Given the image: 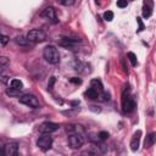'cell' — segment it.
Listing matches in <instances>:
<instances>
[{
    "label": "cell",
    "instance_id": "cell-1",
    "mask_svg": "<svg viewBox=\"0 0 156 156\" xmlns=\"http://www.w3.org/2000/svg\"><path fill=\"white\" fill-rule=\"evenodd\" d=\"M43 56L46 60V62H49L50 65H56L60 62V54L58 50L56 49V46L54 45H48L45 46L44 51H43Z\"/></svg>",
    "mask_w": 156,
    "mask_h": 156
},
{
    "label": "cell",
    "instance_id": "cell-2",
    "mask_svg": "<svg viewBox=\"0 0 156 156\" xmlns=\"http://www.w3.org/2000/svg\"><path fill=\"white\" fill-rule=\"evenodd\" d=\"M128 91H129V89H127V94H126V91H123V95H122V110L126 113H130L135 108V101L129 95Z\"/></svg>",
    "mask_w": 156,
    "mask_h": 156
},
{
    "label": "cell",
    "instance_id": "cell-3",
    "mask_svg": "<svg viewBox=\"0 0 156 156\" xmlns=\"http://www.w3.org/2000/svg\"><path fill=\"white\" fill-rule=\"evenodd\" d=\"M18 100H20L21 104H23L26 106H29L32 108H38L40 106L38 98L35 95H33V94H23V95H21L18 98Z\"/></svg>",
    "mask_w": 156,
    "mask_h": 156
},
{
    "label": "cell",
    "instance_id": "cell-4",
    "mask_svg": "<svg viewBox=\"0 0 156 156\" xmlns=\"http://www.w3.org/2000/svg\"><path fill=\"white\" fill-rule=\"evenodd\" d=\"M37 145L38 147H40L43 151H48L51 149L52 145V136H50V134H44L41 133V135L37 139Z\"/></svg>",
    "mask_w": 156,
    "mask_h": 156
},
{
    "label": "cell",
    "instance_id": "cell-5",
    "mask_svg": "<svg viewBox=\"0 0 156 156\" xmlns=\"http://www.w3.org/2000/svg\"><path fill=\"white\" fill-rule=\"evenodd\" d=\"M84 144V138L80 133H73V134H69L68 136V145L71 149L76 150V149H80Z\"/></svg>",
    "mask_w": 156,
    "mask_h": 156
},
{
    "label": "cell",
    "instance_id": "cell-6",
    "mask_svg": "<svg viewBox=\"0 0 156 156\" xmlns=\"http://www.w3.org/2000/svg\"><path fill=\"white\" fill-rule=\"evenodd\" d=\"M27 39L30 43H41L46 39V34L41 29H32L27 34Z\"/></svg>",
    "mask_w": 156,
    "mask_h": 156
},
{
    "label": "cell",
    "instance_id": "cell-7",
    "mask_svg": "<svg viewBox=\"0 0 156 156\" xmlns=\"http://www.w3.org/2000/svg\"><path fill=\"white\" fill-rule=\"evenodd\" d=\"M40 16H41L43 18L48 20V21L51 22V23H57V22H58L57 16H56V11H55V9H54L52 6H48V7H45V9L41 11Z\"/></svg>",
    "mask_w": 156,
    "mask_h": 156
},
{
    "label": "cell",
    "instance_id": "cell-8",
    "mask_svg": "<svg viewBox=\"0 0 156 156\" xmlns=\"http://www.w3.org/2000/svg\"><path fill=\"white\" fill-rule=\"evenodd\" d=\"M39 132L40 133H44V134H51L54 132H56L58 129V124L57 123H54V122H44L39 126Z\"/></svg>",
    "mask_w": 156,
    "mask_h": 156
},
{
    "label": "cell",
    "instance_id": "cell-9",
    "mask_svg": "<svg viewBox=\"0 0 156 156\" xmlns=\"http://www.w3.org/2000/svg\"><path fill=\"white\" fill-rule=\"evenodd\" d=\"M18 152V143L17 141H9L4 145V155L5 156H15Z\"/></svg>",
    "mask_w": 156,
    "mask_h": 156
},
{
    "label": "cell",
    "instance_id": "cell-10",
    "mask_svg": "<svg viewBox=\"0 0 156 156\" xmlns=\"http://www.w3.org/2000/svg\"><path fill=\"white\" fill-rule=\"evenodd\" d=\"M77 40H74V39H71V38H61V40H60V46H62V48H65V49H69V50H74V48H76V45H77Z\"/></svg>",
    "mask_w": 156,
    "mask_h": 156
},
{
    "label": "cell",
    "instance_id": "cell-11",
    "mask_svg": "<svg viewBox=\"0 0 156 156\" xmlns=\"http://www.w3.org/2000/svg\"><path fill=\"white\" fill-rule=\"evenodd\" d=\"M140 135H141V130H138L136 133H134L132 140H130V149L133 151H136L139 149L140 145Z\"/></svg>",
    "mask_w": 156,
    "mask_h": 156
},
{
    "label": "cell",
    "instance_id": "cell-12",
    "mask_svg": "<svg viewBox=\"0 0 156 156\" xmlns=\"http://www.w3.org/2000/svg\"><path fill=\"white\" fill-rule=\"evenodd\" d=\"M84 95L88 98V99H91V100H95V99H98L99 98V91L98 90H95V89H93L91 87L84 93Z\"/></svg>",
    "mask_w": 156,
    "mask_h": 156
},
{
    "label": "cell",
    "instance_id": "cell-13",
    "mask_svg": "<svg viewBox=\"0 0 156 156\" xmlns=\"http://www.w3.org/2000/svg\"><path fill=\"white\" fill-rule=\"evenodd\" d=\"M90 87H91L93 89H95V90H98L99 93L104 90V87H102V83H101V82H100L99 79H93V80L90 82Z\"/></svg>",
    "mask_w": 156,
    "mask_h": 156
},
{
    "label": "cell",
    "instance_id": "cell-14",
    "mask_svg": "<svg viewBox=\"0 0 156 156\" xmlns=\"http://www.w3.org/2000/svg\"><path fill=\"white\" fill-rule=\"evenodd\" d=\"M79 130H80V126H76V124H67L66 126V132L68 134L79 133Z\"/></svg>",
    "mask_w": 156,
    "mask_h": 156
},
{
    "label": "cell",
    "instance_id": "cell-15",
    "mask_svg": "<svg viewBox=\"0 0 156 156\" xmlns=\"http://www.w3.org/2000/svg\"><path fill=\"white\" fill-rule=\"evenodd\" d=\"M9 63H10V61H9L7 57H5V56H0V74L6 69V67L9 66Z\"/></svg>",
    "mask_w": 156,
    "mask_h": 156
},
{
    "label": "cell",
    "instance_id": "cell-16",
    "mask_svg": "<svg viewBox=\"0 0 156 156\" xmlns=\"http://www.w3.org/2000/svg\"><path fill=\"white\" fill-rule=\"evenodd\" d=\"M15 41H16V44L17 45H21V46H27L30 41L27 39V37L24 38V37H22V35H20V37H17L16 39H15Z\"/></svg>",
    "mask_w": 156,
    "mask_h": 156
},
{
    "label": "cell",
    "instance_id": "cell-17",
    "mask_svg": "<svg viewBox=\"0 0 156 156\" xmlns=\"http://www.w3.org/2000/svg\"><path fill=\"white\" fill-rule=\"evenodd\" d=\"M155 139H156V134L155 133H150L147 136H146V141H145V145L146 147H150L155 144Z\"/></svg>",
    "mask_w": 156,
    "mask_h": 156
},
{
    "label": "cell",
    "instance_id": "cell-18",
    "mask_svg": "<svg viewBox=\"0 0 156 156\" xmlns=\"http://www.w3.org/2000/svg\"><path fill=\"white\" fill-rule=\"evenodd\" d=\"M10 85H11V88L17 89V90H21L23 88V83L20 79H12L11 83H10Z\"/></svg>",
    "mask_w": 156,
    "mask_h": 156
},
{
    "label": "cell",
    "instance_id": "cell-19",
    "mask_svg": "<svg viewBox=\"0 0 156 156\" xmlns=\"http://www.w3.org/2000/svg\"><path fill=\"white\" fill-rule=\"evenodd\" d=\"M151 13H152V5H151V4H150V6L145 5L144 9H143V17L149 18V17L151 16Z\"/></svg>",
    "mask_w": 156,
    "mask_h": 156
},
{
    "label": "cell",
    "instance_id": "cell-20",
    "mask_svg": "<svg viewBox=\"0 0 156 156\" xmlns=\"http://www.w3.org/2000/svg\"><path fill=\"white\" fill-rule=\"evenodd\" d=\"M127 56H128V58H129V61H130L132 66H136L138 61H136V56H135V54H134V52H128V54H127Z\"/></svg>",
    "mask_w": 156,
    "mask_h": 156
},
{
    "label": "cell",
    "instance_id": "cell-21",
    "mask_svg": "<svg viewBox=\"0 0 156 156\" xmlns=\"http://www.w3.org/2000/svg\"><path fill=\"white\" fill-rule=\"evenodd\" d=\"M6 94L7 95H10V96H21L20 95V90H17V89H13V88H10V89H7L6 90Z\"/></svg>",
    "mask_w": 156,
    "mask_h": 156
},
{
    "label": "cell",
    "instance_id": "cell-22",
    "mask_svg": "<svg viewBox=\"0 0 156 156\" xmlns=\"http://www.w3.org/2000/svg\"><path fill=\"white\" fill-rule=\"evenodd\" d=\"M104 18H105L107 22H111V21L113 20V12H112V11H106V12L104 13Z\"/></svg>",
    "mask_w": 156,
    "mask_h": 156
},
{
    "label": "cell",
    "instance_id": "cell-23",
    "mask_svg": "<svg viewBox=\"0 0 156 156\" xmlns=\"http://www.w3.org/2000/svg\"><path fill=\"white\" fill-rule=\"evenodd\" d=\"M56 1L58 4H61V5H63V6H71V5L74 4L76 0H56Z\"/></svg>",
    "mask_w": 156,
    "mask_h": 156
},
{
    "label": "cell",
    "instance_id": "cell-24",
    "mask_svg": "<svg viewBox=\"0 0 156 156\" xmlns=\"http://www.w3.org/2000/svg\"><path fill=\"white\" fill-rule=\"evenodd\" d=\"M9 40H10V38H9L7 35H5V34H1V33H0V44L6 45V44L9 43Z\"/></svg>",
    "mask_w": 156,
    "mask_h": 156
},
{
    "label": "cell",
    "instance_id": "cell-25",
    "mask_svg": "<svg viewBox=\"0 0 156 156\" xmlns=\"http://www.w3.org/2000/svg\"><path fill=\"white\" fill-rule=\"evenodd\" d=\"M98 136H99V139H100V140H106V139L108 138V133H107V132H105V130H102V132H99Z\"/></svg>",
    "mask_w": 156,
    "mask_h": 156
},
{
    "label": "cell",
    "instance_id": "cell-26",
    "mask_svg": "<svg viewBox=\"0 0 156 156\" xmlns=\"http://www.w3.org/2000/svg\"><path fill=\"white\" fill-rule=\"evenodd\" d=\"M99 98H100V100H102V101H108V100H110V94L106 93V91H102L101 96L99 95Z\"/></svg>",
    "mask_w": 156,
    "mask_h": 156
},
{
    "label": "cell",
    "instance_id": "cell-27",
    "mask_svg": "<svg viewBox=\"0 0 156 156\" xmlns=\"http://www.w3.org/2000/svg\"><path fill=\"white\" fill-rule=\"evenodd\" d=\"M128 5V0H117V6L123 9V7H127Z\"/></svg>",
    "mask_w": 156,
    "mask_h": 156
},
{
    "label": "cell",
    "instance_id": "cell-28",
    "mask_svg": "<svg viewBox=\"0 0 156 156\" xmlns=\"http://www.w3.org/2000/svg\"><path fill=\"white\" fill-rule=\"evenodd\" d=\"M69 82L73 83V84H80L82 83V79L80 78H77V77H72V78H69Z\"/></svg>",
    "mask_w": 156,
    "mask_h": 156
},
{
    "label": "cell",
    "instance_id": "cell-29",
    "mask_svg": "<svg viewBox=\"0 0 156 156\" xmlns=\"http://www.w3.org/2000/svg\"><path fill=\"white\" fill-rule=\"evenodd\" d=\"M136 21H138V23H139V30H143V28H144V26H143V23H141V20L138 17L136 18Z\"/></svg>",
    "mask_w": 156,
    "mask_h": 156
},
{
    "label": "cell",
    "instance_id": "cell-30",
    "mask_svg": "<svg viewBox=\"0 0 156 156\" xmlns=\"http://www.w3.org/2000/svg\"><path fill=\"white\" fill-rule=\"evenodd\" d=\"M54 82H55V77H51V78H50V83H49V89H52Z\"/></svg>",
    "mask_w": 156,
    "mask_h": 156
},
{
    "label": "cell",
    "instance_id": "cell-31",
    "mask_svg": "<svg viewBox=\"0 0 156 156\" xmlns=\"http://www.w3.org/2000/svg\"><path fill=\"white\" fill-rule=\"evenodd\" d=\"M4 145H5V144L0 140V154H4Z\"/></svg>",
    "mask_w": 156,
    "mask_h": 156
},
{
    "label": "cell",
    "instance_id": "cell-32",
    "mask_svg": "<svg viewBox=\"0 0 156 156\" xmlns=\"http://www.w3.org/2000/svg\"><path fill=\"white\" fill-rule=\"evenodd\" d=\"M90 110H91V111H94V112H100V111H101L100 108H95V106H93V105L90 106Z\"/></svg>",
    "mask_w": 156,
    "mask_h": 156
}]
</instances>
